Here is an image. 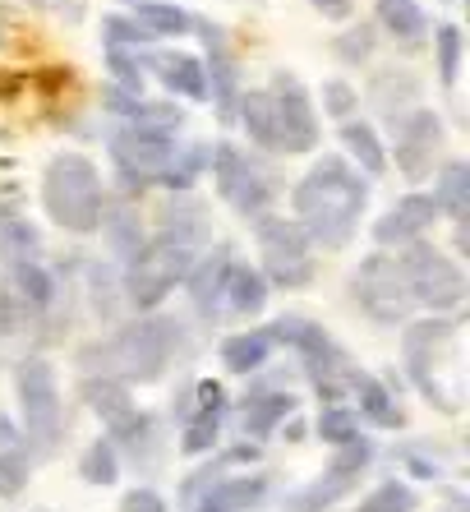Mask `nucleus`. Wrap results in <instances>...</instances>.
<instances>
[{
	"mask_svg": "<svg viewBox=\"0 0 470 512\" xmlns=\"http://www.w3.org/2000/svg\"><path fill=\"white\" fill-rule=\"evenodd\" d=\"M295 227L305 231L309 240L328 245V250H341L351 245L360 217H365L369 203V185L360 171H351L337 157H323L314 171H309L300 185H295Z\"/></svg>",
	"mask_w": 470,
	"mask_h": 512,
	"instance_id": "nucleus-1",
	"label": "nucleus"
},
{
	"mask_svg": "<svg viewBox=\"0 0 470 512\" xmlns=\"http://www.w3.org/2000/svg\"><path fill=\"white\" fill-rule=\"evenodd\" d=\"M185 346V328L176 319H166V314H139L134 323H125L111 342L102 346H88L83 351V365L111 379H134V383H153L166 374V365L176 360V351Z\"/></svg>",
	"mask_w": 470,
	"mask_h": 512,
	"instance_id": "nucleus-2",
	"label": "nucleus"
},
{
	"mask_svg": "<svg viewBox=\"0 0 470 512\" xmlns=\"http://www.w3.org/2000/svg\"><path fill=\"white\" fill-rule=\"evenodd\" d=\"M42 203L56 227L74 231V236H88V231L102 227V180H97V167L79 153H60L47 167V180H42Z\"/></svg>",
	"mask_w": 470,
	"mask_h": 512,
	"instance_id": "nucleus-3",
	"label": "nucleus"
},
{
	"mask_svg": "<svg viewBox=\"0 0 470 512\" xmlns=\"http://www.w3.org/2000/svg\"><path fill=\"white\" fill-rule=\"evenodd\" d=\"M189 263H194L189 259V245H180V240H171V236H157V240H148V245H139L130 268H125V296H130V305L157 310V305L185 282Z\"/></svg>",
	"mask_w": 470,
	"mask_h": 512,
	"instance_id": "nucleus-4",
	"label": "nucleus"
},
{
	"mask_svg": "<svg viewBox=\"0 0 470 512\" xmlns=\"http://www.w3.org/2000/svg\"><path fill=\"white\" fill-rule=\"evenodd\" d=\"M397 263H401V277H406V291H411L415 305H424V310H434V314L461 310V300H466V273H461L438 245L415 240V245H406V254H401Z\"/></svg>",
	"mask_w": 470,
	"mask_h": 512,
	"instance_id": "nucleus-5",
	"label": "nucleus"
},
{
	"mask_svg": "<svg viewBox=\"0 0 470 512\" xmlns=\"http://www.w3.org/2000/svg\"><path fill=\"white\" fill-rule=\"evenodd\" d=\"M19 411H24L28 443L37 453H51L65 434V411H60V388H56V365L47 356H28L19 365Z\"/></svg>",
	"mask_w": 470,
	"mask_h": 512,
	"instance_id": "nucleus-6",
	"label": "nucleus"
},
{
	"mask_svg": "<svg viewBox=\"0 0 470 512\" xmlns=\"http://www.w3.org/2000/svg\"><path fill=\"white\" fill-rule=\"evenodd\" d=\"M268 337H272V342H286V351H295V356H300L305 374L318 383V393H337V383L351 379L346 356L337 351V342H332V337L323 333L314 319H305V314H282V319L268 328Z\"/></svg>",
	"mask_w": 470,
	"mask_h": 512,
	"instance_id": "nucleus-7",
	"label": "nucleus"
},
{
	"mask_svg": "<svg viewBox=\"0 0 470 512\" xmlns=\"http://www.w3.org/2000/svg\"><path fill=\"white\" fill-rule=\"evenodd\" d=\"M254 236H259V254H263V282H277V286L314 282V250H309V236L295 222L259 217Z\"/></svg>",
	"mask_w": 470,
	"mask_h": 512,
	"instance_id": "nucleus-8",
	"label": "nucleus"
},
{
	"mask_svg": "<svg viewBox=\"0 0 470 512\" xmlns=\"http://www.w3.org/2000/svg\"><path fill=\"white\" fill-rule=\"evenodd\" d=\"M351 291H355V300H360V310L374 323H388V328L406 323V314L415 310L411 291H406V277H401V263L392 259V254H369V259L355 268Z\"/></svg>",
	"mask_w": 470,
	"mask_h": 512,
	"instance_id": "nucleus-9",
	"label": "nucleus"
},
{
	"mask_svg": "<svg viewBox=\"0 0 470 512\" xmlns=\"http://www.w3.org/2000/svg\"><path fill=\"white\" fill-rule=\"evenodd\" d=\"M452 337H457V323L452 319H424V323H411V328H406V342H401V351H406V374H411L415 388H420L438 411H457V406L447 402L443 383H438V365H443L447 351H452Z\"/></svg>",
	"mask_w": 470,
	"mask_h": 512,
	"instance_id": "nucleus-10",
	"label": "nucleus"
},
{
	"mask_svg": "<svg viewBox=\"0 0 470 512\" xmlns=\"http://www.w3.org/2000/svg\"><path fill=\"white\" fill-rule=\"evenodd\" d=\"M212 162V180H217V194H222V203H231L240 217H268V203H272V185L268 176H263L254 162H249L235 143H217L208 153Z\"/></svg>",
	"mask_w": 470,
	"mask_h": 512,
	"instance_id": "nucleus-11",
	"label": "nucleus"
},
{
	"mask_svg": "<svg viewBox=\"0 0 470 512\" xmlns=\"http://www.w3.org/2000/svg\"><path fill=\"white\" fill-rule=\"evenodd\" d=\"M111 162L120 167V176H125V185H153V180L166 176V167H171V157H176V139L171 134H153V130H134V125H125V130L111 134Z\"/></svg>",
	"mask_w": 470,
	"mask_h": 512,
	"instance_id": "nucleus-12",
	"label": "nucleus"
},
{
	"mask_svg": "<svg viewBox=\"0 0 470 512\" xmlns=\"http://www.w3.org/2000/svg\"><path fill=\"white\" fill-rule=\"evenodd\" d=\"M369 462H374V443H369V439L341 443L337 457L328 462V471H323L314 485L300 489V494H295V503L286 512H323V508H332V503L346 499V494L360 485V476L369 471Z\"/></svg>",
	"mask_w": 470,
	"mask_h": 512,
	"instance_id": "nucleus-13",
	"label": "nucleus"
},
{
	"mask_svg": "<svg viewBox=\"0 0 470 512\" xmlns=\"http://www.w3.org/2000/svg\"><path fill=\"white\" fill-rule=\"evenodd\" d=\"M272 111H277V153H314L318 148V111L309 93L291 74L272 79Z\"/></svg>",
	"mask_w": 470,
	"mask_h": 512,
	"instance_id": "nucleus-14",
	"label": "nucleus"
},
{
	"mask_svg": "<svg viewBox=\"0 0 470 512\" xmlns=\"http://www.w3.org/2000/svg\"><path fill=\"white\" fill-rule=\"evenodd\" d=\"M438 148H443V120H438V111L415 107L397 120V171L401 176L424 180L434 171Z\"/></svg>",
	"mask_w": 470,
	"mask_h": 512,
	"instance_id": "nucleus-15",
	"label": "nucleus"
},
{
	"mask_svg": "<svg viewBox=\"0 0 470 512\" xmlns=\"http://www.w3.org/2000/svg\"><path fill=\"white\" fill-rule=\"evenodd\" d=\"M203 33V42H208V65H203V74H208V97L217 102V111H222V120L235 116V107H240V65H235L231 56V42H226V33L217 24H194Z\"/></svg>",
	"mask_w": 470,
	"mask_h": 512,
	"instance_id": "nucleus-16",
	"label": "nucleus"
},
{
	"mask_svg": "<svg viewBox=\"0 0 470 512\" xmlns=\"http://www.w3.org/2000/svg\"><path fill=\"white\" fill-rule=\"evenodd\" d=\"M194 406L199 411H189L185 416V434H180V448L185 453H208L212 443L222 439V416H226V393L222 383H194Z\"/></svg>",
	"mask_w": 470,
	"mask_h": 512,
	"instance_id": "nucleus-17",
	"label": "nucleus"
},
{
	"mask_svg": "<svg viewBox=\"0 0 470 512\" xmlns=\"http://www.w3.org/2000/svg\"><path fill=\"white\" fill-rule=\"evenodd\" d=\"M438 217H443V213H438L434 194H406V199H401L388 217H378L374 240H378V245H415L424 231L434 227Z\"/></svg>",
	"mask_w": 470,
	"mask_h": 512,
	"instance_id": "nucleus-18",
	"label": "nucleus"
},
{
	"mask_svg": "<svg viewBox=\"0 0 470 512\" xmlns=\"http://www.w3.org/2000/svg\"><path fill=\"white\" fill-rule=\"evenodd\" d=\"M231 250H212L203 254L199 263H189L185 273V286H189V300L199 305V314H208V319H222V286H226V273H231Z\"/></svg>",
	"mask_w": 470,
	"mask_h": 512,
	"instance_id": "nucleus-19",
	"label": "nucleus"
},
{
	"mask_svg": "<svg viewBox=\"0 0 470 512\" xmlns=\"http://www.w3.org/2000/svg\"><path fill=\"white\" fill-rule=\"evenodd\" d=\"M268 499V480L263 476H222L194 499V512H249Z\"/></svg>",
	"mask_w": 470,
	"mask_h": 512,
	"instance_id": "nucleus-20",
	"label": "nucleus"
},
{
	"mask_svg": "<svg viewBox=\"0 0 470 512\" xmlns=\"http://www.w3.org/2000/svg\"><path fill=\"white\" fill-rule=\"evenodd\" d=\"M28 476H33V453H28L24 434L5 411H0V499L24 494Z\"/></svg>",
	"mask_w": 470,
	"mask_h": 512,
	"instance_id": "nucleus-21",
	"label": "nucleus"
},
{
	"mask_svg": "<svg viewBox=\"0 0 470 512\" xmlns=\"http://www.w3.org/2000/svg\"><path fill=\"white\" fill-rule=\"evenodd\" d=\"M291 411H295V397L286 393V388H272V383L254 388V393L240 402L245 434H254V439H263V434H272L277 425H286V416H291Z\"/></svg>",
	"mask_w": 470,
	"mask_h": 512,
	"instance_id": "nucleus-22",
	"label": "nucleus"
},
{
	"mask_svg": "<svg viewBox=\"0 0 470 512\" xmlns=\"http://www.w3.org/2000/svg\"><path fill=\"white\" fill-rule=\"evenodd\" d=\"M415 97H420V79H415L411 70H397V65L383 70L374 84H369V102L388 120H401L406 111H415Z\"/></svg>",
	"mask_w": 470,
	"mask_h": 512,
	"instance_id": "nucleus-23",
	"label": "nucleus"
},
{
	"mask_svg": "<svg viewBox=\"0 0 470 512\" xmlns=\"http://www.w3.org/2000/svg\"><path fill=\"white\" fill-rule=\"evenodd\" d=\"M83 402H88L97 416H102L106 429L120 425V420L134 411L130 388H125L120 379H111V374H88V379H83Z\"/></svg>",
	"mask_w": 470,
	"mask_h": 512,
	"instance_id": "nucleus-24",
	"label": "nucleus"
},
{
	"mask_svg": "<svg viewBox=\"0 0 470 512\" xmlns=\"http://www.w3.org/2000/svg\"><path fill=\"white\" fill-rule=\"evenodd\" d=\"M263 305H268V282H263V273H254V268H231L226 273V286H222V319L226 314H259Z\"/></svg>",
	"mask_w": 470,
	"mask_h": 512,
	"instance_id": "nucleus-25",
	"label": "nucleus"
},
{
	"mask_svg": "<svg viewBox=\"0 0 470 512\" xmlns=\"http://www.w3.org/2000/svg\"><path fill=\"white\" fill-rule=\"evenodd\" d=\"M33 259H37V227L24 213H14V208L0 203V263L19 268V263H33Z\"/></svg>",
	"mask_w": 470,
	"mask_h": 512,
	"instance_id": "nucleus-26",
	"label": "nucleus"
},
{
	"mask_svg": "<svg viewBox=\"0 0 470 512\" xmlns=\"http://www.w3.org/2000/svg\"><path fill=\"white\" fill-rule=\"evenodd\" d=\"M351 393H355V402H360V416H365L369 425H378V429H397L401 425L397 397H392L378 379H369V374H351Z\"/></svg>",
	"mask_w": 470,
	"mask_h": 512,
	"instance_id": "nucleus-27",
	"label": "nucleus"
},
{
	"mask_svg": "<svg viewBox=\"0 0 470 512\" xmlns=\"http://www.w3.org/2000/svg\"><path fill=\"white\" fill-rule=\"evenodd\" d=\"M153 70H157V79H162L171 93L194 97V102H203V97H208V74H203V60H194V56H157Z\"/></svg>",
	"mask_w": 470,
	"mask_h": 512,
	"instance_id": "nucleus-28",
	"label": "nucleus"
},
{
	"mask_svg": "<svg viewBox=\"0 0 470 512\" xmlns=\"http://www.w3.org/2000/svg\"><path fill=\"white\" fill-rule=\"evenodd\" d=\"M341 143H346V153L360 162L365 176H383V171H388V148H383V139H378L374 125H365V120H346V125H341Z\"/></svg>",
	"mask_w": 470,
	"mask_h": 512,
	"instance_id": "nucleus-29",
	"label": "nucleus"
},
{
	"mask_svg": "<svg viewBox=\"0 0 470 512\" xmlns=\"http://www.w3.org/2000/svg\"><path fill=\"white\" fill-rule=\"evenodd\" d=\"M374 5H378V19H383V28L397 37L401 47H415V42L429 33V19H424L420 0H374Z\"/></svg>",
	"mask_w": 470,
	"mask_h": 512,
	"instance_id": "nucleus-30",
	"label": "nucleus"
},
{
	"mask_svg": "<svg viewBox=\"0 0 470 512\" xmlns=\"http://www.w3.org/2000/svg\"><path fill=\"white\" fill-rule=\"evenodd\" d=\"M272 346L277 342H272L268 333H235V337H226L222 342V365L231 374H254V370L268 365Z\"/></svg>",
	"mask_w": 470,
	"mask_h": 512,
	"instance_id": "nucleus-31",
	"label": "nucleus"
},
{
	"mask_svg": "<svg viewBox=\"0 0 470 512\" xmlns=\"http://www.w3.org/2000/svg\"><path fill=\"white\" fill-rule=\"evenodd\" d=\"M240 120H245L249 139L277 153V111H272V93L268 88H254V93L240 97Z\"/></svg>",
	"mask_w": 470,
	"mask_h": 512,
	"instance_id": "nucleus-32",
	"label": "nucleus"
},
{
	"mask_svg": "<svg viewBox=\"0 0 470 512\" xmlns=\"http://www.w3.org/2000/svg\"><path fill=\"white\" fill-rule=\"evenodd\" d=\"M434 203H438V213L457 217V227H461V217H466V203H470V167H466V162H447V167L438 171Z\"/></svg>",
	"mask_w": 470,
	"mask_h": 512,
	"instance_id": "nucleus-33",
	"label": "nucleus"
},
{
	"mask_svg": "<svg viewBox=\"0 0 470 512\" xmlns=\"http://www.w3.org/2000/svg\"><path fill=\"white\" fill-rule=\"evenodd\" d=\"M134 24L148 37H180L194 28V14L176 10V5H162V0H143L139 14H134Z\"/></svg>",
	"mask_w": 470,
	"mask_h": 512,
	"instance_id": "nucleus-34",
	"label": "nucleus"
},
{
	"mask_svg": "<svg viewBox=\"0 0 470 512\" xmlns=\"http://www.w3.org/2000/svg\"><path fill=\"white\" fill-rule=\"evenodd\" d=\"M14 286H19V300H24L28 310H47L51 300H56V277H51L37 259L14 268Z\"/></svg>",
	"mask_w": 470,
	"mask_h": 512,
	"instance_id": "nucleus-35",
	"label": "nucleus"
},
{
	"mask_svg": "<svg viewBox=\"0 0 470 512\" xmlns=\"http://www.w3.org/2000/svg\"><path fill=\"white\" fill-rule=\"evenodd\" d=\"M83 480L88 485H116V476H120V453L111 448V439H97V443H88V453H83Z\"/></svg>",
	"mask_w": 470,
	"mask_h": 512,
	"instance_id": "nucleus-36",
	"label": "nucleus"
},
{
	"mask_svg": "<svg viewBox=\"0 0 470 512\" xmlns=\"http://www.w3.org/2000/svg\"><path fill=\"white\" fill-rule=\"evenodd\" d=\"M318 439L341 448V443H355L360 439V416H355L351 406H328L323 416H318Z\"/></svg>",
	"mask_w": 470,
	"mask_h": 512,
	"instance_id": "nucleus-37",
	"label": "nucleus"
},
{
	"mask_svg": "<svg viewBox=\"0 0 470 512\" xmlns=\"http://www.w3.org/2000/svg\"><path fill=\"white\" fill-rule=\"evenodd\" d=\"M355 512H415V489L401 480H383L369 499H360Z\"/></svg>",
	"mask_w": 470,
	"mask_h": 512,
	"instance_id": "nucleus-38",
	"label": "nucleus"
},
{
	"mask_svg": "<svg viewBox=\"0 0 470 512\" xmlns=\"http://www.w3.org/2000/svg\"><path fill=\"white\" fill-rule=\"evenodd\" d=\"M162 222H166V236L180 240V245H189V240L203 236V227H208V217H203L189 199H176V208H166Z\"/></svg>",
	"mask_w": 470,
	"mask_h": 512,
	"instance_id": "nucleus-39",
	"label": "nucleus"
},
{
	"mask_svg": "<svg viewBox=\"0 0 470 512\" xmlns=\"http://www.w3.org/2000/svg\"><path fill=\"white\" fill-rule=\"evenodd\" d=\"M106 65L116 74V88H125V93H134V97L143 93V60L134 47H106Z\"/></svg>",
	"mask_w": 470,
	"mask_h": 512,
	"instance_id": "nucleus-40",
	"label": "nucleus"
},
{
	"mask_svg": "<svg viewBox=\"0 0 470 512\" xmlns=\"http://www.w3.org/2000/svg\"><path fill=\"white\" fill-rule=\"evenodd\" d=\"M102 227H111V245L116 250H139V213L120 208V203H106L102 208Z\"/></svg>",
	"mask_w": 470,
	"mask_h": 512,
	"instance_id": "nucleus-41",
	"label": "nucleus"
},
{
	"mask_svg": "<svg viewBox=\"0 0 470 512\" xmlns=\"http://www.w3.org/2000/svg\"><path fill=\"white\" fill-rule=\"evenodd\" d=\"M434 51H438V79L447 88L457 84V70H461V28L457 24H443L434 33Z\"/></svg>",
	"mask_w": 470,
	"mask_h": 512,
	"instance_id": "nucleus-42",
	"label": "nucleus"
},
{
	"mask_svg": "<svg viewBox=\"0 0 470 512\" xmlns=\"http://www.w3.org/2000/svg\"><path fill=\"white\" fill-rule=\"evenodd\" d=\"M203 162H208V148H176V157H171V167H166L162 185H171V190H185L189 180L203 171Z\"/></svg>",
	"mask_w": 470,
	"mask_h": 512,
	"instance_id": "nucleus-43",
	"label": "nucleus"
},
{
	"mask_svg": "<svg viewBox=\"0 0 470 512\" xmlns=\"http://www.w3.org/2000/svg\"><path fill=\"white\" fill-rule=\"evenodd\" d=\"M332 51H337L346 65H360V60H369L374 56V28L369 24H360V28H346V33L332 42Z\"/></svg>",
	"mask_w": 470,
	"mask_h": 512,
	"instance_id": "nucleus-44",
	"label": "nucleus"
},
{
	"mask_svg": "<svg viewBox=\"0 0 470 512\" xmlns=\"http://www.w3.org/2000/svg\"><path fill=\"white\" fill-rule=\"evenodd\" d=\"M102 33H106V47H134V51H139V42H148V33H143L134 19H120V14H111V19H106Z\"/></svg>",
	"mask_w": 470,
	"mask_h": 512,
	"instance_id": "nucleus-45",
	"label": "nucleus"
},
{
	"mask_svg": "<svg viewBox=\"0 0 470 512\" xmlns=\"http://www.w3.org/2000/svg\"><path fill=\"white\" fill-rule=\"evenodd\" d=\"M360 102V93L346 84H328L323 88V111H332V116H351V107Z\"/></svg>",
	"mask_w": 470,
	"mask_h": 512,
	"instance_id": "nucleus-46",
	"label": "nucleus"
},
{
	"mask_svg": "<svg viewBox=\"0 0 470 512\" xmlns=\"http://www.w3.org/2000/svg\"><path fill=\"white\" fill-rule=\"evenodd\" d=\"M120 512H166V499L153 494V489H134V494H125Z\"/></svg>",
	"mask_w": 470,
	"mask_h": 512,
	"instance_id": "nucleus-47",
	"label": "nucleus"
},
{
	"mask_svg": "<svg viewBox=\"0 0 470 512\" xmlns=\"http://www.w3.org/2000/svg\"><path fill=\"white\" fill-rule=\"evenodd\" d=\"M309 5L328 19H351V0H309Z\"/></svg>",
	"mask_w": 470,
	"mask_h": 512,
	"instance_id": "nucleus-48",
	"label": "nucleus"
},
{
	"mask_svg": "<svg viewBox=\"0 0 470 512\" xmlns=\"http://www.w3.org/2000/svg\"><path fill=\"white\" fill-rule=\"evenodd\" d=\"M14 323H19V310H14V305H10V300H0V337H5V333H10V328H14Z\"/></svg>",
	"mask_w": 470,
	"mask_h": 512,
	"instance_id": "nucleus-49",
	"label": "nucleus"
},
{
	"mask_svg": "<svg viewBox=\"0 0 470 512\" xmlns=\"http://www.w3.org/2000/svg\"><path fill=\"white\" fill-rule=\"evenodd\" d=\"M438 512H470V499L466 494H447V503Z\"/></svg>",
	"mask_w": 470,
	"mask_h": 512,
	"instance_id": "nucleus-50",
	"label": "nucleus"
},
{
	"mask_svg": "<svg viewBox=\"0 0 470 512\" xmlns=\"http://www.w3.org/2000/svg\"><path fill=\"white\" fill-rule=\"evenodd\" d=\"M42 5H70V0H42Z\"/></svg>",
	"mask_w": 470,
	"mask_h": 512,
	"instance_id": "nucleus-51",
	"label": "nucleus"
}]
</instances>
